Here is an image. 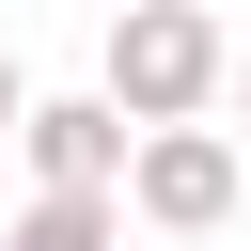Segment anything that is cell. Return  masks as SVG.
Wrapping results in <instances>:
<instances>
[{"mask_svg":"<svg viewBox=\"0 0 251 251\" xmlns=\"http://www.w3.org/2000/svg\"><path fill=\"white\" fill-rule=\"evenodd\" d=\"M220 63H235V31H220L204 0H110L94 94H110L126 126H173V110H220Z\"/></svg>","mask_w":251,"mask_h":251,"instance_id":"cell-1","label":"cell"},{"mask_svg":"<svg viewBox=\"0 0 251 251\" xmlns=\"http://www.w3.org/2000/svg\"><path fill=\"white\" fill-rule=\"evenodd\" d=\"M126 220H141V235H220V220H235V126H204V110L141 126V141H126Z\"/></svg>","mask_w":251,"mask_h":251,"instance_id":"cell-2","label":"cell"},{"mask_svg":"<svg viewBox=\"0 0 251 251\" xmlns=\"http://www.w3.org/2000/svg\"><path fill=\"white\" fill-rule=\"evenodd\" d=\"M126 110L110 94H31L16 110V157H31V188H126Z\"/></svg>","mask_w":251,"mask_h":251,"instance_id":"cell-3","label":"cell"},{"mask_svg":"<svg viewBox=\"0 0 251 251\" xmlns=\"http://www.w3.org/2000/svg\"><path fill=\"white\" fill-rule=\"evenodd\" d=\"M0 251H126V188H31Z\"/></svg>","mask_w":251,"mask_h":251,"instance_id":"cell-4","label":"cell"},{"mask_svg":"<svg viewBox=\"0 0 251 251\" xmlns=\"http://www.w3.org/2000/svg\"><path fill=\"white\" fill-rule=\"evenodd\" d=\"M16 110H31V78H16V47H0V141H16Z\"/></svg>","mask_w":251,"mask_h":251,"instance_id":"cell-5","label":"cell"},{"mask_svg":"<svg viewBox=\"0 0 251 251\" xmlns=\"http://www.w3.org/2000/svg\"><path fill=\"white\" fill-rule=\"evenodd\" d=\"M220 94H235V126H251V47H235V63H220Z\"/></svg>","mask_w":251,"mask_h":251,"instance_id":"cell-6","label":"cell"},{"mask_svg":"<svg viewBox=\"0 0 251 251\" xmlns=\"http://www.w3.org/2000/svg\"><path fill=\"white\" fill-rule=\"evenodd\" d=\"M94 16H110V0H94Z\"/></svg>","mask_w":251,"mask_h":251,"instance_id":"cell-7","label":"cell"}]
</instances>
